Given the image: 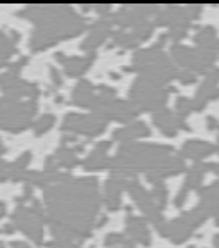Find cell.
<instances>
[{"instance_id": "6da1fadb", "label": "cell", "mask_w": 219, "mask_h": 248, "mask_svg": "<svg viewBox=\"0 0 219 248\" xmlns=\"http://www.w3.org/2000/svg\"><path fill=\"white\" fill-rule=\"evenodd\" d=\"M47 221L57 240L75 241L90 236L98 212V190L95 178L64 179L45 191Z\"/></svg>"}, {"instance_id": "7a4b0ae2", "label": "cell", "mask_w": 219, "mask_h": 248, "mask_svg": "<svg viewBox=\"0 0 219 248\" xmlns=\"http://www.w3.org/2000/svg\"><path fill=\"white\" fill-rule=\"evenodd\" d=\"M85 19L75 14V11L71 9L69 12L59 16L57 19L48 21L45 24H38L33 31L31 38H30V48L35 52L45 50L50 45H54L57 40L79 35L81 31H85Z\"/></svg>"}, {"instance_id": "3957f363", "label": "cell", "mask_w": 219, "mask_h": 248, "mask_svg": "<svg viewBox=\"0 0 219 248\" xmlns=\"http://www.w3.org/2000/svg\"><path fill=\"white\" fill-rule=\"evenodd\" d=\"M36 112V102H17L9 98H0V128L11 133H19L26 129Z\"/></svg>"}, {"instance_id": "277c9868", "label": "cell", "mask_w": 219, "mask_h": 248, "mask_svg": "<svg viewBox=\"0 0 219 248\" xmlns=\"http://www.w3.org/2000/svg\"><path fill=\"white\" fill-rule=\"evenodd\" d=\"M171 55L174 57V61L180 64L181 67H185V71H202L207 73V69H211V64L216 61V55L212 54V50H205V48H188V46L174 45L171 50Z\"/></svg>"}, {"instance_id": "5b68a950", "label": "cell", "mask_w": 219, "mask_h": 248, "mask_svg": "<svg viewBox=\"0 0 219 248\" xmlns=\"http://www.w3.org/2000/svg\"><path fill=\"white\" fill-rule=\"evenodd\" d=\"M43 219H45V216L35 214L30 207L24 205H19L12 214L14 226H17L21 231L26 232V236L31 238L35 243H42L43 240Z\"/></svg>"}, {"instance_id": "8992f818", "label": "cell", "mask_w": 219, "mask_h": 248, "mask_svg": "<svg viewBox=\"0 0 219 248\" xmlns=\"http://www.w3.org/2000/svg\"><path fill=\"white\" fill-rule=\"evenodd\" d=\"M64 131L78 133V135L97 136L106 129V121L97 116H83V114H67L63 123Z\"/></svg>"}, {"instance_id": "52a82bcc", "label": "cell", "mask_w": 219, "mask_h": 248, "mask_svg": "<svg viewBox=\"0 0 219 248\" xmlns=\"http://www.w3.org/2000/svg\"><path fill=\"white\" fill-rule=\"evenodd\" d=\"M0 88L9 100H17L19 97H30L31 100H35L38 97V86L35 83L24 81L17 74H12L9 71L0 74Z\"/></svg>"}, {"instance_id": "ba28073f", "label": "cell", "mask_w": 219, "mask_h": 248, "mask_svg": "<svg viewBox=\"0 0 219 248\" xmlns=\"http://www.w3.org/2000/svg\"><path fill=\"white\" fill-rule=\"evenodd\" d=\"M150 11H156V7H150V5H128V7H123L119 12H116L110 21L119 24V26H137L138 23L145 21V17L149 16Z\"/></svg>"}, {"instance_id": "9c48e42d", "label": "cell", "mask_w": 219, "mask_h": 248, "mask_svg": "<svg viewBox=\"0 0 219 248\" xmlns=\"http://www.w3.org/2000/svg\"><path fill=\"white\" fill-rule=\"evenodd\" d=\"M129 178L125 174H119V172H114L106 183V205L109 210H116L121 205V193L123 190H126V185H128Z\"/></svg>"}, {"instance_id": "30bf717a", "label": "cell", "mask_w": 219, "mask_h": 248, "mask_svg": "<svg viewBox=\"0 0 219 248\" xmlns=\"http://www.w3.org/2000/svg\"><path fill=\"white\" fill-rule=\"evenodd\" d=\"M154 123H156L157 126L162 129V133L168 136H174L180 128L188 129V126H185L183 119L178 117L174 112H171L169 108H159V110L154 114Z\"/></svg>"}, {"instance_id": "8fae6325", "label": "cell", "mask_w": 219, "mask_h": 248, "mask_svg": "<svg viewBox=\"0 0 219 248\" xmlns=\"http://www.w3.org/2000/svg\"><path fill=\"white\" fill-rule=\"evenodd\" d=\"M112 33V21L107 17H102L100 21L94 24V28L90 30V35L86 36V40L81 43L83 50H95L107 36Z\"/></svg>"}, {"instance_id": "7c38bea8", "label": "cell", "mask_w": 219, "mask_h": 248, "mask_svg": "<svg viewBox=\"0 0 219 248\" xmlns=\"http://www.w3.org/2000/svg\"><path fill=\"white\" fill-rule=\"evenodd\" d=\"M199 195V209L205 216H219V181H216L211 186H205V188H200Z\"/></svg>"}, {"instance_id": "4fadbf2b", "label": "cell", "mask_w": 219, "mask_h": 248, "mask_svg": "<svg viewBox=\"0 0 219 248\" xmlns=\"http://www.w3.org/2000/svg\"><path fill=\"white\" fill-rule=\"evenodd\" d=\"M55 59L63 62L64 71H66L67 76L78 78L92 66V62H94V59H95V54L92 52V54L86 55V57H64V54H57Z\"/></svg>"}, {"instance_id": "5bb4252c", "label": "cell", "mask_w": 219, "mask_h": 248, "mask_svg": "<svg viewBox=\"0 0 219 248\" xmlns=\"http://www.w3.org/2000/svg\"><path fill=\"white\" fill-rule=\"evenodd\" d=\"M98 100V95H97V90L90 85V81H79L76 85L75 92H73V102L81 107H88V108H94L97 105Z\"/></svg>"}, {"instance_id": "9a60e30c", "label": "cell", "mask_w": 219, "mask_h": 248, "mask_svg": "<svg viewBox=\"0 0 219 248\" xmlns=\"http://www.w3.org/2000/svg\"><path fill=\"white\" fill-rule=\"evenodd\" d=\"M126 231H128L129 238L135 241H140L141 245H150V232L147 228L145 219L137 216H129L126 219Z\"/></svg>"}, {"instance_id": "2e32d148", "label": "cell", "mask_w": 219, "mask_h": 248, "mask_svg": "<svg viewBox=\"0 0 219 248\" xmlns=\"http://www.w3.org/2000/svg\"><path fill=\"white\" fill-rule=\"evenodd\" d=\"M214 150H216L214 145L200 141V140H190V141H187V143L183 145V148H181V155L199 160V159H203V157H207V155H211Z\"/></svg>"}, {"instance_id": "e0dca14e", "label": "cell", "mask_w": 219, "mask_h": 248, "mask_svg": "<svg viewBox=\"0 0 219 248\" xmlns=\"http://www.w3.org/2000/svg\"><path fill=\"white\" fill-rule=\"evenodd\" d=\"M150 129L147 128L145 123H133V124H126L123 128L116 129L114 131V140H119V141H129L133 138H141V136H149Z\"/></svg>"}, {"instance_id": "ac0fdd59", "label": "cell", "mask_w": 219, "mask_h": 248, "mask_svg": "<svg viewBox=\"0 0 219 248\" xmlns=\"http://www.w3.org/2000/svg\"><path fill=\"white\" fill-rule=\"evenodd\" d=\"M54 157H55V160H57V166L67 167V169L75 167L76 164L79 162V159H78V155H76L75 148L66 147V145H63V147L57 148V150H55V154H54Z\"/></svg>"}, {"instance_id": "d6986e66", "label": "cell", "mask_w": 219, "mask_h": 248, "mask_svg": "<svg viewBox=\"0 0 219 248\" xmlns=\"http://www.w3.org/2000/svg\"><path fill=\"white\" fill-rule=\"evenodd\" d=\"M195 42L200 45V48L205 50H212L214 46H218V36H216V30L212 26H205L199 30L195 35Z\"/></svg>"}, {"instance_id": "ffe728a7", "label": "cell", "mask_w": 219, "mask_h": 248, "mask_svg": "<svg viewBox=\"0 0 219 248\" xmlns=\"http://www.w3.org/2000/svg\"><path fill=\"white\" fill-rule=\"evenodd\" d=\"M19 38L17 33H2L0 31V55L4 57H11L16 52V42Z\"/></svg>"}, {"instance_id": "44dd1931", "label": "cell", "mask_w": 219, "mask_h": 248, "mask_svg": "<svg viewBox=\"0 0 219 248\" xmlns=\"http://www.w3.org/2000/svg\"><path fill=\"white\" fill-rule=\"evenodd\" d=\"M85 169H104V167H110V157H107L106 154H100V152H92L90 157L83 162Z\"/></svg>"}, {"instance_id": "7402d4cb", "label": "cell", "mask_w": 219, "mask_h": 248, "mask_svg": "<svg viewBox=\"0 0 219 248\" xmlns=\"http://www.w3.org/2000/svg\"><path fill=\"white\" fill-rule=\"evenodd\" d=\"M114 43L119 46H125V48H133V46H137L140 42L135 38L133 33H126V31L119 30L114 33Z\"/></svg>"}, {"instance_id": "603a6c76", "label": "cell", "mask_w": 219, "mask_h": 248, "mask_svg": "<svg viewBox=\"0 0 219 248\" xmlns=\"http://www.w3.org/2000/svg\"><path fill=\"white\" fill-rule=\"evenodd\" d=\"M154 190L150 193V197L154 198V202H157V205L162 209L166 205V200H168V190H166V186L162 181H154Z\"/></svg>"}, {"instance_id": "cb8c5ba5", "label": "cell", "mask_w": 219, "mask_h": 248, "mask_svg": "<svg viewBox=\"0 0 219 248\" xmlns=\"http://www.w3.org/2000/svg\"><path fill=\"white\" fill-rule=\"evenodd\" d=\"M152 31H154V23H149V21L145 19V21H141V23H138L137 26H133L131 33H133L138 42H143V40H147L152 35Z\"/></svg>"}, {"instance_id": "d4e9b609", "label": "cell", "mask_w": 219, "mask_h": 248, "mask_svg": "<svg viewBox=\"0 0 219 248\" xmlns=\"http://www.w3.org/2000/svg\"><path fill=\"white\" fill-rule=\"evenodd\" d=\"M55 123V117L52 114H43L35 124H33V129H35L36 135H43V133H47L48 129L54 126Z\"/></svg>"}, {"instance_id": "484cf974", "label": "cell", "mask_w": 219, "mask_h": 248, "mask_svg": "<svg viewBox=\"0 0 219 248\" xmlns=\"http://www.w3.org/2000/svg\"><path fill=\"white\" fill-rule=\"evenodd\" d=\"M190 112H192V100L187 97L178 98L176 100V116L183 119V117L188 116Z\"/></svg>"}, {"instance_id": "4316f807", "label": "cell", "mask_w": 219, "mask_h": 248, "mask_svg": "<svg viewBox=\"0 0 219 248\" xmlns=\"http://www.w3.org/2000/svg\"><path fill=\"white\" fill-rule=\"evenodd\" d=\"M106 245H107V247H110V245H125V247H133V245H131V241H128L125 236H123V234H118V232L107 234Z\"/></svg>"}, {"instance_id": "83f0119b", "label": "cell", "mask_w": 219, "mask_h": 248, "mask_svg": "<svg viewBox=\"0 0 219 248\" xmlns=\"http://www.w3.org/2000/svg\"><path fill=\"white\" fill-rule=\"evenodd\" d=\"M30 160H31V155H30V152H24L19 159L12 162V167H14V169H17V170H26V166H28V162H30Z\"/></svg>"}, {"instance_id": "f1b7e54d", "label": "cell", "mask_w": 219, "mask_h": 248, "mask_svg": "<svg viewBox=\"0 0 219 248\" xmlns=\"http://www.w3.org/2000/svg\"><path fill=\"white\" fill-rule=\"evenodd\" d=\"M5 179H11V164L0 159V181H5Z\"/></svg>"}, {"instance_id": "f546056e", "label": "cell", "mask_w": 219, "mask_h": 248, "mask_svg": "<svg viewBox=\"0 0 219 248\" xmlns=\"http://www.w3.org/2000/svg\"><path fill=\"white\" fill-rule=\"evenodd\" d=\"M178 78L181 79V83H185V85H190V83H195V73H192V71H181L180 74H178Z\"/></svg>"}, {"instance_id": "4dcf8cb0", "label": "cell", "mask_w": 219, "mask_h": 248, "mask_svg": "<svg viewBox=\"0 0 219 248\" xmlns=\"http://www.w3.org/2000/svg\"><path fill=\"white\" fill-rule=\"evenodd\" d=\"M188 188L187 186H183V188H181L180 190V193H178V197H176V200H174V205L176 207H181L185 203V200H187V197H188Z\"/></svg>"}, {"instance_id": "1f68e13d", "label": "cell", "mask_w": 219, "mask_h": 248, "mask_svg": "<svg viewBox=\"0 0 219 248\" xmlns=\"http://www.w3.org/2000/svg\"><path fill=\"white\" fill-rule=\"evenodd\" d=\"M216 126H218V121H216L214 117H207V128L214 129Z\"/></svg>"}, {"instance_id": "d6a6232c", "label": "cell", "mask_w": 219, "mask_h": 248, "mask_svg": "<svg viewBox=\"0 0 219 248\" xmlns=\"http://www.w3.org/2000/svg\"><path fill=\"white\" fill-rule=\"evenodd\" d=\"M52 79H54L55 85H61V76L55 73V69H52Z\"/></svg>"}, {"instance_id": "836d02e7", "label": "cell", "mask_w": 219, "mask_h": 248, "mask_svg": "<svg viewBox=\"0 0 219 248\" xmlns=\"http://www.w3.org/2000/svg\"><path fill=\"white\" fill-rule=\"evenodd\" d=\"M12 248H30V247H28L24 241H14V243H12Z\"/></svg>"}, {"instance_id": "e575fe53", "label": "cell", "mask_w": 219, "mask_h": 248, "mask_svg": "<svg viewBox=\"0 0 219 248\" xmlns=\"http://www.w3.org/2000/svg\"><path fill=\"white\" fill-rule=\"evenodd\" d=\"M5 152V147H4V143H2V140H0V155L4 154Z\"/></svg>"}, {"instance_id": "d590c367", "label": "cell", "mask_w": 219, "mask_h": 248, "mask_svg": "<svg viewBox=\"0 0 219 248\" xmlns=\"http://www.w3.org/2000/svg\"><path fill=\"white\" fill-rule=\"evenodd\" d=\"M4 203H0V216H2V214H4Z\"/></svg>"}, {"instance_id": "8d00e7d4", "label": "cell", "mask_w": 219, "mask_h": 248, "mask_svg": "<svg viewBox=\"0 0 219 248\" xmlns=\"http://www.w3.org/2000/svg\"><path fill=\"white\" fill-rule=\"evenodd\" d=\"M0 248H4V245H2V243H0Z\"/></svg>"}, {"instance_id": "74e56055", "label": "cell", "mask_w": 219, "mask_h": 248, "mask_svg": "<svg viewBox=\"0 0 219 248\" xmlns=\"http://www.w3.org/2000/svg\"><path fill=\"white\" fill-rule=\"evenodd\" d=\"M125 248H133V247H125Z\"/></svg>"}, {"instance_id": "f35d334b", "label": "cell", "mask_w": 219, "mask_h": 248, "mask_svg": "<svg viewBox=\"0 0 219 248\" xmlns=\"http://www.w3.org/2000/svg\"><path fill=\"white\" fill-rule=\"evenodd\" d=\"M218 48H219V43H218Z\"/></svg>"}, {"instance_id": "ab89813d", "label": "cell", "mask_w": 219, "mask_h": 248, "mask_svg": "<svg viewBox=\"0 0 219 248\" xmlns=\"http://www.w3.org/2000/svg\"><path fill=\"white\" fill-rule=\"evenodd\" d=\"M188 248H193V247H188Z\"/></svg>"}, {"instance_id": "60d3db41", "label": "cell", "mask_w": 219, "mask_h": 248, "mask_svg": "<svg viewBox=\"0 0 219 248\" xmlns=\"http://www.w3.org/2000/svg\"><path fill=\"white\" fill-rule=\"evenodd\" d=\"M218 150H219V147H218Z\"/></svg>"}]
</instances>
